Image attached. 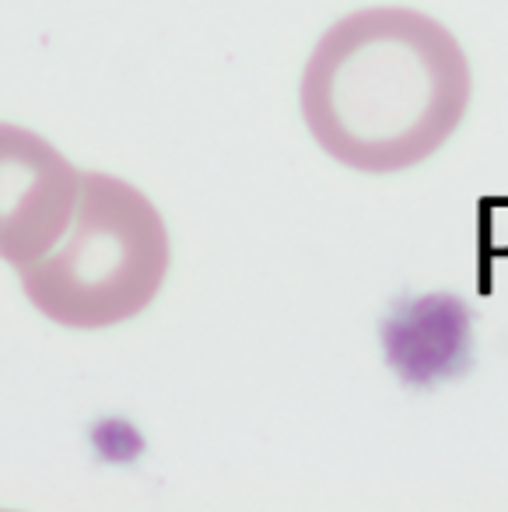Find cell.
I'll list each match as a JSON object with an SVG mask.
<instances>
[{
	"label": "cell",
	"mask_w": 508,
	"mask_h": 512,
	"mask_svg": "<svg viewBox=\"0 0 508 512\" xmlns=\"http://www.w3.org/2000/svg\"><path fill=\"white\" fill-rule=\"evenodd\" d=\"M473 74L459 39L414 8H361L323 32L302 74L312 141L354 172H403L463 123Z\"/></svg>",
	"instance_id": "1"
},
{
	"label": "cell",
	"mask_w": 508,
	"mask_h": 512,
	"mask_svg": "<svg viewBox=\"0 0 508 512\" xmlns=\"http://www.w3.org/2000/svg\"><path fill=\"white\" fill-rule=\"evenodd\" d=\"M169 264L172 242L158 207L123 179L81 172L71 235L57 253L22 267V288L46 320L106 330L155 302Z\"/></svg>",
	"instance_id": "2"
},
{
	"label": "cell",
	"mask_w": 508,
	"mask_h": 512,
	"mask_svg": "<svg viewBox=\"0 0 508 512\" xmlns=\"http://www.w3.org/2000/svg\"><path fill=\"white\" fill-rule=\"evenodd\" d=\"M81 200V172L39 134L0 123V260L29 267L53 253Z\"/></svg>",
	"instance_id": "3"
}]
</instances>
